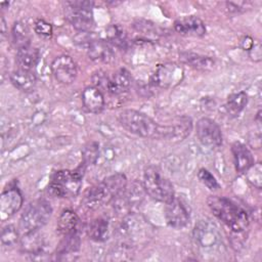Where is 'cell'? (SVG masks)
I'll return each mask as SVG.
<instances>
[{
    "instance_id": "6da1fadb",
    "label": "cell",
    "mask_w": 262,
    "mask_h": 262,
    "mask_svg": "<svg viewBox=\"0 0 262 262\" xmlns=\"http://www.w3.org/2000/svg\"><path fill=\"white\" fill-rule=\"evenodd\" d=\"M127 187V178L122 173L107 176L101 182L88 189L84 204L90 210L98 209L121 196Z\"/></svg>"
},
{
    "instance_id": "7a4b0ae2",
    "label": "cell",
    "mask_w": 262,
    "mask_h": 262,
    "mask_svg": "<svg viewBox=\"0 0 262 262\" xmlns=\"http://www.w3.org/2000/svg\"><path fill=\"white\" fill-rule=\"evenodd\" d=\"M120 124L130 133L143 138H165L168 126H161L144 113L136 110H124L119 114Z\"/></svg>"
},
{
    "instance_id": "3957f363",
    "label": "cell",
    "mask_w": 262,
    "mask_h": 262,
    "mask_svg": "<svg viewBox=\"0 0 262 262\" xmlns=\"http://www.w3.org/2000/svg\"><path fill=\"white\" fill-rule=\"evenodd\" d=\"M208 206L212 213L233 232H243L249 225L247 212L225 196L211 195Z\"/></svg>"
},
{
    "instance_id": "277c9868",
    "label": "cell",
    "mask_w": 262,
    "mask_h": 262,
    "mask_svg": "<svg viewBox=\"0 0 262 262\" xmlns=\"http://www.w3.org/2000/svg\"><path fill=\"white\" fill-rule=\"evenodd\" d=\"M85 166L81 164L76 170H59L54 172L48 185V193L56 198L75 196L80 192Z\"/></svg>"
},
{
    "instance_id": "5b68a950",
    "label": "cell",
    "mask_w": 262,
    "mask_h": 262,
    "mask_svg": "<svg viewBox=\"0 0 262 262\" xmlns=\"http://www.w3.org/2000/svg\"><path fill=\"white\" fill-rule=\"evenodd\" d=\"M142 185L145 192L156 201L166 204L175 196L172 183L155 166L145 168Z\"/></svg>"
},
{
    "instance_id": "8992f818",
    "label": "cell",
    "mask_w": 262,
    "mask_h": 262,
    "mask_svg": "<svg viewBox=\"0 0 262 262\" xmlns=\"http://www.w3.org/2000/svg\"><path fill=\"white\" fill-rule=\"evenodd\" d=\"M52 213L50 204L45 200H37L31 203L19 219V229L25 233L37 231L47 223Z\"/></svg>"
},
{
    "instance_id": "52a82bcc",
    "label": "cell",
    "mask_w": 262,
    "mask_h": 262,
    "mask_svg": "<svg viewBox=\"0 0 262 262\" xmlns=\"http://www.w3.org/2000/svg\"><path fill=\"white\" fill-rule=\"evenodd\" d=\"M68 18L72 26L80 33L92 32L94 28V18L92 14L93 2L90 1H69Z\"/></svg>"
},
{
    "instance_id": "ba28073f",
    "label": "cell",
    "mask_w": 262,
    "mask_h": 262,
    "mask_svg": "<svg viewBox=\"0 0 262 262\" xmlns=\"http://www.w3.org/2000/svg\"><path fill=\"white\" fill-rule=\"evenodd\" d=\"M195 134L200 142L208 147L222 144V132L219 125L210 118H201L195 124Z\"/></svg>"
},
{
    "instance_id": "9c48e42d",
    "label": "cell",
    "mask_w": 262,
    "mask_h": 262,
    "mask_svg": "<svg viewBox=\"0 0 262 262\" xmlns=\"http://www.w3.org/2000/svg\"><path fill=\"white\" fill-rule=\"evenodd\" d=\"M51 73L56 81L61 84H72L78 75V69L75 60L67 54L55 57L50 66Z\"/></svg>"
},
{
    "instance_id": "30bf717a",
    "label": "cell",
    "mask_w": 262,
    "mask_h": 262,
    "mask_svg": "<svg viewBox=\"0 0 262 262\" xmlns=\"http://www.w3.org/2000/svg\"><path fill=\"white\" fill-rule=\"evenodd\" d=\"M165 218L171 227L180 229L188 224L190 213L186 204L174 196L171 201L166 203Z\"/></svg>"
},
{
    "instance_id": "8fae6325",
    "label": "cell",
    "mask_w": 262,
    "mask_h": 262,
    "mask_svg": "<svg viewBox=\"0 0 262 262\" xmlns=\"http://www.w3.org/2000/svg\"><path fill=\"white\" fill-rule=\"evenodd\" d=\"M23 206V195L17 187L4 190L0 196V212L2 218L10 217Z\"/></svg>"
},
{
    "instance_id": "7c38bea8",
    "label": "cell",
    "mask_w": 262,
    "mask_h": 262,
    "mask_svg": "<svg viewBox=\"0 0 262 262\" xmlns=\"http://www.w3.org/2000/svg\"><path fill=\"white\" fill-rule=\"evenodd\" d=\"M174 29L183 36L202 37L206 34V26L204 21L194 15L184 16L174 23Z\"/></svg>"
},
{
    "instance_id": "4fadbf2b",
    "label": "cell",
    "mask_w": 262,
    "mask_h": 262,
    "mask_svg": "<svg viewBox=\"0 0 262 262\" xmlns=\"http://www.w3.org/2000/svg\"><path fill=\"white\" fill-rule=\"evenodd\" d=\"M132 78L130 73L126 69H119L113 74L112 77L107 78L105 88L112 95L119 96L129 90Z\"/></svg>"
},
{
    "instance_id": "5bb4252c",
    "label": "cell",
    "mask_w": 262,
    "mask_h": 262,
    "mask_svg": "<svg viewBox=\"0 0 262 262\" xmlns=\"http://www.w3.org/2000/svg\"><path fill=\"white\" fill-rule=\"evenodd\" d=\"M88 56L95 62L108 63L115 58L114 51L111 45L101 39L95 38L87 47Z\"/></svg>"
},
{
    "instance_id": "9a60e30c",
    "label": "cell",
    "mask_w": 262,
    "mask_h": 262,
    "mask_svg": "<svg viewBox=\"0 0 262 262\" xmlns=\"http://www.w3.org/2000/svg\"><path fill=\"white\" fill-rule=\"evenodd\" d=\"M231 152L235 170L241 174L246 173L255 164L251 150L242 142L235 141L231 145Z\"/></svg>"
},
{
    "instance_id": "2e32d148",
    "label": "cell",
    "mask_w": 262,
    "mask_h": 262,
    "mask_svg": "<svg viewBox=\"0 0 262 262\" xmlns=\"http://www.w3.org/2000/svg\"><path fill=\"white\" fill-rule=\"evenodd\" d=\"M82 102L85 108L93 114H99L104 107V96L95 86H87L82 92Z\"/></svg>"
},
{
    "instance_id": "e0dca14e",
    "label": "cell",
    "mask_w": 262,
    "mask_h": 262,
    "mask_svg": "<svg viewBox=\"0 0 262 262\" xmlns=\"http://www.w3.org/2000/svg\"><path fill=\"white\" fill-rule=\"evenodd\" d=\"M40 59V52L36 47L31 45L17 49L15 61L18 66V69L32 71L36 68Z\"/></svg>"
},
{
    "instance_id": "ac0fdd59",
    "label": "cell",
    "mask_w": 262,
    "mask_h": 262,
    "mask_svg": "<svg viewBox=\"0 0 262 262\" xmlns=\"http://www.w3.org/2000/svg\"><path fill=\"white\" fill-rule=\"evenodd\" d=\"M193 236L198 244L202 247H209L215 244L219 239V234L216 228H214L211 224L201 221L195 225L193 230Z\"/></svg>"
},
{
    "instance_id": "d6986e66",
    "label": "cell",
    "mask_w": 262,
    "mask_h": 262,
    "mask_svg": "<svg viewBox=\"0 0 262 262\" xmlns=\"http://www.w3.org/2000/svg\"><path fill=\"white\" fill-rule=\"evenodd\" d=\"M10 82L23 92H31L36 86V76L32 71L17 69L10 74Z\"/></svg>"
},
{
    "instance_id": "ffe728a7",
    "label": "cell",
    "mask_w": 262,
    "mask_h": 262,
    "mask_svg": "<svg viewBox=\"0 0 262 262\" xmlns=\"http://www.w3.org/2000/svg\"><path fill=\"white\" fill-rule=\"evenodd\" d=\"M79 217L76 212L67 209L61 212L57 221V229L64 236L77 232L79 225Z\"/></svg>"
},
{
    "instance_id": "44dd1931",
    "label": "cell",
    "mask_w": 262,
    "mask_h": 262,
    "mask_svg": "<svg viewBox=\"0 0 262 262\" xmlns=\"http://www.w3.org/2000/svg\"><path fill=\"white\" fill-rule=\"evenodd\" d=\"M181 60L190 66L191 68L195 70H201V71H207L211 70L214 67V59L211 58L210 56L206 55H201L198 53H192V52H186L181 54Z\"/></svg>"
},
{
    "instance_id": "7402d4cb",
    "label": "cell",
    "mask_w": 262,
    "mask_h": 262,
    "mask_svg": "<svg viewBox=\"0 0 262 262\" xmlns=\"http://www.w3.org/2000/svg\"><path fill=\"white\" fill-rule=\"evenodd\" d=\"M11 36H12V43L17 49L30 45L31 33L26 23L20 20L15 21L11 30Z\"/></svg>"
},
{
    "instance_id": "603a6c76",
    "label": "cell",
    "mask_w": 262,
    "mask_h": 262,
    "mask_svg": "<svg viewBox=\"0 0 262 262\" xmlns=\"http://www.w3.org/2000/svg\"><path fill=\"white\" fill-rule=\"evenodd\" d=\"M87 233L95 242L105 241L108 235V221L102 217L93 219L88 225Z\"/></svg>"
},
{
    "instance_id": "cb8c5ba5",
    "label": "cell",
    "mask_w": 262,
    "mask_h": 262,
    "mask_svg": "<svg viewBox=\"0 0 262 262\" xmlns=\"http://www.w3.org/2000/svg\"><path fill=\"white\" fill-rule=\"evenodd\" d=\"M191 130V120L187 117H181L177 121L169 126L168 139H184Z\"/></svg>"
},
{
    "instance_id": "d4e9b609",
    "label": "cell",
    "mask_w": 262,
    "mask_h": 262,
    "mask_svg": "<svg viewBox=\"0 0 262 262\" xmlns=\"http://www.w3.org/2000/svg\"><path fill=\"white\" fill-rule=\"evenodd\" d=\"M106 38L113 46L126 49L128 46V38L125 31L119 25H112L106 29Z\"/></svg>"
},
{
    "instance_id": "484cf974",
    "label": "cell",
    "mask_w": 262,
    "mask_h": 262,
    "mask_svg": "<svg viewBox=\"0 0 262 262\" xmlns=\"http://www.w3.org/2000/svg\"><path fill=\"white\" fill-rule=\"evenodd\" d=\"M133 27L136 30V32H138V34H140L147 40L157 39L162 33L161 29L156 24L144 19H139L135 21Z\"/></svg>"
},
{
    "instance_id": "4316f807",
    "label": "cell",
    "mask_w": 262,
    "mask_h": 262,
    "mask_svg": "<svg viewBox=\"0 0 262 262\" xmlns=\"http://www.w3.org/2000/svg\"><path fill=\"white\" fill-rule=\"evenodd\" d=\"M248 96L245 92L241 91L237 93L230 94L227 98L226 102V110L231 116L238 115L247 105Z\"/></svg>"
},
{
    "instance_id": "83f0119b",
    "label": "cell",
    "mask_w": 262,
    "mask_h": 262,
    "mask_svg": "<svg viewBox=\"0 0 262 262\" xmlns=\"http://www.w3.org/2000/svg\"><path fill=\"white\" fill-rule=\"evenodd\" d=\"M80 248V238L76 233L64 235L63 241L60 243L58 247V255H70L71 253H75Z\"/></svg>"
},
{
    "instance_id": "f1b7e54d",
    "label": "cell",
    "mask_w": 262,
    "mask_h": 262,
    "mask_svg": "<svg viewBox=\"0 0 262 262\" xmlns=\"http://www.w3.org/2000/svg\"><path fill=\"white\" fill-rule=\"evenodd\" d=\"M99 154L98 143L97 142H88L82 149V156H83V165L85 167L92 165L96 162Z\"/></svg>"
},
{
    "instance_id": "f546056e",
    "label": "cell",
    "mask_w": 262,
    "mask_h": 262,
    "mask_svg": "<svg viewBox=\"0 0 262 262\" xmlns=\"http://www.w3.org/2000/svg\"><path fill=\"white\" fill-rule=\"evenodd\" d=\"M18 242V231L13 225H6L1 232V243L5 247H13Z\"/></svg>"
},
{
    "instance_id": "4dcf8cb0",
    "label": "cell",
    "mask_w": 262,
    "mask_h": 262,
    "mask_svg": "<svg viewBox=\"0 0 262 262\" xmlns=\"http://www.w3.org/2000/svg\"><path fill=\"white\" fill-rule=\"evenodd\" d=\"M198 177L200 179V181L206 185L210 190H218L220 188V185L218 183V181L216 180V178L205 168L200 169L199 173H198Z\"/></svg>"
},
{
    "instance_id": "1f68e13d",
    "label": "cell",
    "mask_w": 262,
    "mask_h": 262,
    "mask_svg": "<svg viewBox=\"0 0 262 262\" xmlns=\"http://www.w3.org/2000/svg\"><path fill=\"white\" fill-rule=\"evenodd\" d=\"M262 168L261 164H254L246 173L248 176L249 181L258 189L261 188V182H262Z\"/></svg>"
},
{
    "instance_id": "d6a6232c",
    "label": "cell",
    "mask_w": 262,
    "mask_h": 262,
    "mask_svg": "<svg viewBox=\"0 0 262 262\" xmlns=\"http://www.w3.org/2000/svg\"><path fill=\"white\" fill-rule=\"evenodd\" d=\"M34 31L37 35L44 37V38H49L52 35V26L51 24L47 23L44 19H38L34 24Z\"/></svg>"
},
{
    "instance_id": "836d02e7",
    "label": "cell",
    "mask_w": 262,
    "mask_h": 262,
    "mask_svg": "<svg viewBox=\"0 0 262 262\" xmlns=\"http://www.w3.org/2000/svg\"><path fill=\"white\" fill-rule=\"evenodd\" d=\"M250 56L254 61H260L262 57V52H261V44L259 41H255L253 43V46L249 50Z\"/></svg>"
},
{
    "instance_id": "e575fe53",
    "label": "cell",
    "mask_w": 262,
    "mask_h": 262,
    "mask_svg": "<svg viewBox=\"0 0 262 262\" xmlns=\"http://www.w3.org/2000/svg\"><path fill=\"white\" fill-rule=\"evenodd\" d=\"M253 43H254V40H253L251 37L246 36V37L242 40V47H243L245 50L249 51V50L251 49V47L253 46Z\"/></svg>"
}]
</instances>
